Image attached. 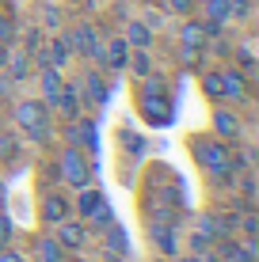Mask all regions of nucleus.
<instances>
[{"mask_svg":"<svg viewBox=\"0 0 259 262\" xmlns=\"http://www.w3.org/2000/svg\"><path fill=\"white\" fill-rule=\"evenodd\" d=\"M191 152H194V160L202 164V171H206L213 183H233L236 156H233V148H229V141H221V137H191Z\"/></svg>","mask_w":259,"mask_h":262,"instance_id":"f257e3e1","label":"nucleus"},{"mask_svg":"<svg viewBox=\"0 0 259 262\" xmlns=\"http://www.w3.org/2000/svg\"><path fill=\"white\" fill-rule=\"evenodd\" d=\"M137 114L149 125H168L172 122V103H168V80L149 72L141 80V92H137Z\"/></svg>","mask_w":259,"mask_h":262,"instance_id":"f03ea898","label":"nucleus"},{"mask_svg":"<svg viewBox=\"0 0 259 262\" xmlns=\"http://www.w3.org/2000/svg\"><path fill=\"white\" fill-rule=\"evenodd\" d=\"M15 125H19L31 141H50L53 111L42 103V99H19V103H15Z\"/></svg>","mask_w":259,"mask_h":262,"instance_id":"7ed1b4c3","label":"nucleus"},{"mask_svg":"<svg viewBox=\"0 0 259 262\" xmlns=\"http://www.w3.org/2000/svg\"><path fill=\"white\" fill-rule=\"evenodd\" d=\"M57 175H61V183L73 186V190L92 183V164H88L80 144H65V148L57 152Z\"/></svg>","mask_w":259,"mask_h":262,"instance_id":"20e7f679","label":"nucleus"},{"mask_svg":"<svg viewBox=\"0 0 259 262\" xmlns=\"http://www.w3.org/2000/svg\"><path fill=\"white\" fill-rule=\"evenodd\" d=\"M65 42H69V50H73V53H80V57H92V61H99L103 42H99V31H95L92 23H76L73 31L65 34Z\"/></svg>","mask_w":259,"mask_h":262,"instance_id":"39448f33","label":"nucleus"},{"mask_svg":"<svg viewBox=\"0 0 259 262\" xmlns=\"http://www.w3.org/2000/svg\"><path fill=\"white\" fill-rule=\"evenodd\" d=\"M210 122H213V137H221V141H240V133H244V122H240V114L236 111H229V106H213V114H210Z\"/></svg>","mask_w":259,"mask_h":262,"instance_id":"423d86ee","label":"nucleus"},{"mask_svg":"<svg viewBox=\"0 0 259 262\" xmlns=\"http://www.w3.org/2000/svg\"><path fill=\"white\" fill-rule=\"evenodd\" d=\"M38 216L42 224H61L65 216H73V202L57 190H42V202H38Z\"/></svg>","mask_w":259,"mask_h":262,"instance_id":"0eeeda50","label":"nucleus"},{"mask_svg":"<svg viewBox=\"0 0 259 262\" xmlns=\"http://www.w3.org/2000/svg\"><path fill=\"white\" fill-rule=\"evenodd\" d=\"M80 103H84V99H80V84H76V80H65L61 92H57V99L50 103V111H57L65 122H76L80 118Z\"/></svg>","mask_w":259,"mask_h":262,"instance_id":"6e6552de","label":"nucleus"},{"mask_svg":"<svg viewBox=\"0 0 259 262\" xmlns=\"http://www.w3.org/2000/svg\"><path fill=\"white\" fill-rule=\"evenodd\" d=\"M76 84H80V99H88L92 106H107V99H111V88H107V80H103L99 69H88L84 76L76 80Z\"/></svg>","mask_w":259,"mask_h":262,"instance_id":"1a4fd4ad","label":"nucleus"},{"mask_svg":"<svg viewBox=\"0 0 259 262\" xmlns=\"http://www.w3.org/2000/svg\"><path fill=\"white\" fill-rule=\"evenodd\" d=\"M53 228H57V236H53V239L61 243V251H76V255L84 251V243H88V228H84L80 221L65 216V221H61V224H53Z\"/></svg>","mask_w":259,"mask_h":262,"instance_id":"9d476101","label":"nucleus"},{"mask_svg":"<svg viewBox=\"0 0 259 262\" xmlns=\"http://www.w3.org/2000/svg\"><path fill=\"white\" fill-rule=\"evenodd\" d=\"M103 205H107V194H103V190H95V186H92V183H88V186H80V190H76V202H73V213L80 216V221H92V216H95V213H99V209H103Z\"/></svg>","mask_w":259,"mask_h":262,"instance_id":"9b49d317","label":"nucleus"},{"mask_svg":"<svg viewBox=\"0 0 259 262\" xmlns=\"http://www.w3.org/2000/svg\"><path fill=\"white\" fill-rule=\"evenodd\" d=\"M149 239H153L156 255H168V258H175V255H180V236H175V228H172V224H160V221H153V224H149Z\"/></svg>","mask_w":259,"mask_h":262,"instance_id":"f8f14e48","label":"nucleus"},{"mask_svg":"<svg viewBox=\"0 0 259 262\" xmlns=\"http://www.w3.org/2000/svg\"><path fill=\"white\" fill-rule=\"evenodd\" d=\"M221 88H225L229 103H244L248 99V76L236 65H221Z\"/></svg>","mask_w":259,"mask_h":262,"instance_id":"ddd939ff","label":"nucleus"},{"mask_svg":"<svg viewBox=\"0 0 259 262\" xmlns=\"http://www.w3.org/2000/svg\"><path fill=\"white\" fill-rule=\"evenodd\" d=\"M221 258L225 262H255V239H225L221 236Z\"/></svg>","mask_w":259,"mask_h":262,"instance_id":"4468645a","label":"nucleus"},{"mask_svg":"<svg viewBox=\"0 0 259 262\" xmlns=\"http://www.w3.org/2000/svg\"><path fill=\"white\" fill-rule=\"evenodd\" d=\"M69 61H73V50H69L65 34H57V38L46 42V53H38V65H53V69H65Z\"/></svg>","mask_w":259,"mask_h":262,"instance_id":"2eb2a0df","label":"nucleus"},{"mask_svg":"<svg viewBox=\"0 0 259 262\" xmlns=\"http://www.w3.org/2000/svg\"><path fill=\"white\" fill-rule=\"evenodd\" d=\"M126 57H130L126 38H107L103 50H99V65L103 69H126Z\"/></svg>","mask_w":259,"mask_h":262,"instance_id":"dca6fc26","label":"nucleus"},{"mask_svg":"<svg viewBox=\"0 0 259 262\" xmlns=\"http://www.w3.org/2000/svg\"><path fill=\"white\" fill-rule=\"evenodd\" d=\"M206 23H202V19H194V15H187V19H183V27H180V42H183V46H194V50H202V46H206Z\"/></svg>","mask_w":259,"mask_h":262,"instance_id":"f3484780","label":"nucleus"},{"mask_svg":"<svg viewBox=\"0 0 259 262\" xmlns=\"http://www.w3.org/2000/svg\"><path fill=\"white\" fill-rule=\"evenodd\" d=\"M42 72H38V84H42V103H53V99H57V92H61V84H65V80H61V69H53V65H38Z\"/></svg>","mask_w":259,"mask_h":262,"instance_id":"a211bd4d","label":"nucleus"},{"mask_svg":"<svg viewBox=\"0 0 259 262\" xmlns=\"http://www.w3.org/2000/svg\"><path fill=\"white\" fill-rule=\"evenodd\" d=\"M122 38H126L130 50H149V46H153V27L133 19V23H126V34H122Z\"/></svg>","mask_w":259,"mask_h":262,"instance_id":"6ab92c4d","label":"nucleus"},{"mask_svg":"<svg viewBox=\"0 0 259 262\" xmlns=\"http://www.w3.org/2000/svg\"><path fill=\"white\" fill-rule=\"evenodd\" d=\"M34 258L38 262H65V251L53 236H38L34 239Z\"/></svg>","mask_w":259,"mask_h":262,"instance_id":"aec40b11","label":"nucleus"},{"mask_svg":"<svg viewBox=\"0 0 259 262\" xmlns=\"http://www.w3.org/2000/svg\"><path fill=\"white\" fill-rule=\"evenodd\" d=\"M4 72H8V76H12V80H27V76H31V53H27V50H8V65H4Z\"/></svg>","mask_w":259,"mask_h":262,"instance_id":"412c9836","label":"nucleus"},{"mask_svg":"<svg viewBox=\"0 0 259 262\" xmlns=\"http://www.w3.org/2000/svg\"><path fill=\"white\" fill-rule=\"evenodd\" d=\"M198 84H202V95H206L210 103H221V99H225V88H221V69H206Z\"/></svg>","mask_w":259,"mask_h":262,"instance_id":"4be33fe9","label":"nucleus"},{"mask_svg":"<svg viewBox=\"0 0 259 262\" xmlns=\"http://www.w3.org/2000/svg\"><path fill=\"white\" fill-rule=\"evenodd\" d=\"M15 38H19V19H15V12L0 8V42H4V46H15Z\"/></svg>","mask_w":259,"mask_h":262,"instance_id":"5701e85b","label":"nucleus"},{"mask_svg":"<svg viewBox=\"0 0 259 262\" xmlns=\"http://www.w3.org/2000/svg\"><path fill=\"white\" fill-rule=\"evenodd\" d=\"M126 69H130L137 80H145L149 72H153V57H149V50H130V57H126Z\"/></svg>","mask_w":259,"mask_h":262,"instance_id":"b1692460","label":"nucleus"},{"mask_svg":"<svg viewBox=\"0 0 259 262\" xmlns=\"http://www.w3.org/2000/svg\"><path fill=\"white\" fill-rule=\"evenodd\" d=\"M164 8H168L172 15H183V19H187V15L198 12V0H164Z\"/></svg>","mask_w":259,"mask_h":262,"instance_id":"393cba45","label":"nucleus"},{"mask_svg":"<svg viewBox=\"0 0 259 262\" xmlns=\"http://www.w3.org/2000/svg\"><path fill=\"white\" fill-rule=\"evenodd\" d=\"M12 247V221H8V213H0V251Z\"/></svg>","mask_w":259,"mask_h":262,"instance_id":"a878e982","label":"nucleus"},{"mask_svg":"<svg viewBox=\"0 0 259 262\" xmlns=\"http://www.w3.org/2000/svg\"><path fill=\"white\" fill-rule=\"evenodd\" d=\"M0 262H27V258H23L15 247H4V251H0Z\"/></svg>","mask_w":259,"mask_h":262,"instance_id":"bb28decb","label":"nucleus"},{"mask_svg":"<svg viewBox=\"0 0 259 262\" xmlns=\"http://www.w3.org/2000/svg\"><path fill=\"white\" fill-rule=\"evenodd\" d=\"M8 50H12V46H4V42H0V72H4V65H8Z\"/></svg>","mask_w":259,"mask_h":262,"instance_id":"cd10ccee","label":"nucleus"},{"mask_svg":"<svg viewBox=\"0 0 259 262\" xmlns=\"http://www.w3.org/2000/svg\"><path fill=\"white\" fill-rule=\"evenodd\" d=\"M172 262H198V255H175Z\"/></svg>","mask_w":259,"mask_h":262,"instance_id":"c85d7f7f","label":"nucleus"},{"mask_svg":"<svg viewBox=\"0 0 259 262\" xmlns=\"http://www.w3.org/2000/svg\"><path fill=\"white\" fill-rule=\"evenodd\" d=\"M0 198H4V171H0Z\"/></svg>","mask_w":259,"mask_h":262,"instance_id":"c756f323","label":"nucleus"},{"mask_svg":"<svg viewBox=\"0 0 259 262\" xmlns=\"http://www.w3.org/2000/svg\"><path fill=\"white\" fill-rule=\"evenodd\" d=\"M0 8H4V0H0Z\"/></svg>","mask_w":259,"mask_h":262,"instance_id":"7c9ffc66","label":"nucleus"}]
</instances>
